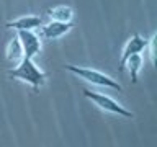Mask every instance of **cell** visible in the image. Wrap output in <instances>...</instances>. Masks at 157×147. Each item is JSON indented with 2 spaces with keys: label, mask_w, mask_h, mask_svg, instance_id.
<instances>
[{
  "label": "cell",
  "mask_w": 157,
  "mask_h": 147,
  "mask_svg": "<svg viewBox=\"0 0 157 147\" xmlns=\"http://www.w3.org/2000/svg\"><path fill=\"white\" fill-rule=\"evenodd\" d=\"M18 39L21 43V47H23V56L26 59H34L41 52V39L34 31H26V29H21L18 31Z\"/></svg>",
  "instance_id": "4"
},
{
  "label": "cell",
  "mask_w": 157,
  "mask_h": 147,
  "mask_svg": "<svg viewBox=\"0 0 157 147\" xmlns=\"http://www.w3.org/2000/svg\"><path fill=\"white\" fill-rule=\"evenodd\" d=\"M72 29V23H61V21H49L48 24H41V34L43 38L49 39H59L62 38L64 34H67Z\"/></svg>",
  "instance_id": "7"
},
{
  "label": "cell",
  "mask_w": 157,
  "mask_h": 147,
  "mask_svg": "<svg viewBox=\"0 0 157 147\" xmlns=\"http://www.w3.org/2000/svg\"><path fill=\"white\" fill-rule=\"evenodd\" d=\"M82 93H83V96L88 98L93 105L98 106L101 111H105V113L118 115L121 118H132L134 116V113H132L131 110L124 108L121 103H118L116 100H113V98L108 96V95H103V93H98V92H92V90H88V88H83Z\"/></svg>",
  "instance_id": "3"
},
{
  "label": "cell",
  "mask_w": 157,
  "mask_h": 147,
  "mask_svg": "<svg viewBox=\"0 0 157 147\" xmlns=\"http://www.w3.org/2000/svg\"><path fill=\"white\" fill-rule=\"evenodd\" d=\"M66 70L77 75L78 78L85 80L92 85H97V87H105V88H113V90H118L121 92L123 87L121 83H118L115 78H111L110 75L103 74L100 70H95V69H88V67H77V66H66Z\"/></svg>",
  "instance_id": "2"
},
{
  "label": "cell",
  "mask_w": 157,
  "mask_h": 147,
  "mask_svg": "<svg viewBox=\"0 0 157 147\" xmlns=\"http://www.w3.org/2000/svg\"><path fill=\"white\" fill-rule=\"evenodd\" d=\"M147 49H149V54H151V62L154 64L155 61V34L149 39V44H147Z\"/></svg>",
  "instance_id": "11"
},
{
  "label": "cell",
  "mask_w": 157,
  "mask_h": 147,
  "mask_svg": "<svg viewBox=\"0 0 157 147\" xmlns=\"http://www.w3.org/2000/svg\"><path fill=\"white\" fill-rule=\"evenodd\" d=\"M8 75L12 78H15V80L28 83V85L33 87V90H36V92L41 87L46 85V78H48V74L43 72L41 69L34 64L33 59H26V57H23L13 69H10Z\"/></svg>",
  "instance_id": "1"
},
{
  "label": "cell",
  "mask_w": 157,
  "mask_h": 147,
  "mask_svg": "<svg viewBox=\"0 0 157 147\" xmlns=\"http://www.w3.org/2000/svg\"><path fill=\"white\" fill-rule=\"evenodd\" d=\"M48 17L52 20V21H61V23H72L74 18V10L71 7H66V5H57L54 8L48 10Z\"/></svg>",
  "instance_id": "8"
},
{
  "label": "cell",
  "mask_w": 157,
  "mask_h": 147,
  "mask_svg": "<svg viewBox=\"0 0 157 147\" xmlns=\"http://www.w3.org/2000/svg\"><path fill=\"white\" fill-rule=\"evenodd\" d=\"M147 44H149V39L142 38L141 34H132V36L128 39V43L124 44V47H123V52H121V59H120V66L118 69L121 70H124V62L128 57L134 56V54H141L147 51Z\"/></svg>",
  "instance_id": "5"
},
{
  "label": "cell",
  "mask_w": 157,
  "mask_h": 147,
  "mask_svg": "<svg viewBox=\"0 0 157 147\" xmlns=\"http://www.w3.org/2000/svg\"><path fill=\"white\" fill-rule=\"evenodd\" d=\"M124 69L129 70L131 82L136 83L137 82V75H139V72L142 69V56H141V54H134V56L128 57L126 62H124Z\"/></svg>",
  "instance_id": "10"
},
{
  "label": "cell",
  "mask_w": 157,
  "mask_h": 147,
  "mask_svg": "<svg viewBox=\"0 0 157 147\" xmlns=\"http://www.w3.org/2000/svg\"><path fill=\"white\" fill-rule=\"evenodd\" d=\"M43 24V18L38 17V15H25V17H20L17 20H12V21H7L5 26L10 29H17V31H21V29H26V31H34L36 28H39Z\"/></svg>",
  "instance_id": "6"
},
{
  "label": "cell",
  "mask_w": 157,
  "mask_h": 147,
  "mask_svg": "<svg viewBox=\"0 0 157 147\" xmlns=\"http://www.w3.org/2000/svg\"><path fill=\"white\" fill-rule=\"evenodd\" d=\"M5 56H7V59H8L10 62H13V64H18L25 57L23 56V47H21V43H20L18 36H15V38H12L8 41Z\"/></svg>",
  "instance_id": "9"
}]
</instances>
